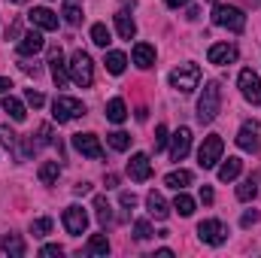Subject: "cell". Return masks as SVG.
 Returning <instances> with one entry per match:
<instances>
[{
  "mask_svg": "<svg viewBox=\"0 0 261 258\" xmlns=\"http://www.w3.org/2000/svg\"><path fill=\"white\" fill-rule=\"evenodd\" d=\"M219 110H222V85H219L216 79H210V82L203 85L200 100H197V119H200L203 125H210V122L219 116Z\"/></svg>",
  "mask_w": 261,
  "mask_h": 258,
  "instance_id": "cell-1",
  "label": "cell"
},
{
  "mask_svg": "<svg viewBox=\"0 0 261 258\" xmlns=\"http://www.w3.org/2000/svg\"><path fill=\"white\" fill-rule=\"evenodd\" d=\"M70 79L79 85V88H91L94 85V61L88 58V52H82V49H76L73 55H70Z\"/></svg>",
  "mask_w": 261,
  "mask_h": 258,
  "instance_id": "cell-2",
  "label": "cell"
},
{
  "mask_svg": "<svg viewBox=\"0 0 261 258\" xmlns=\"http://www.w3.org/2000/svg\"><path fill=\"white\" fill-rule=\"evenodd\" d=\"M213 21H216L219 28H228L231 34H243V31H246V15H243V9L228 6V3H216Z\"/></svg>",
  "mask_w": 261,
  "mask_h": 258,
  "instance_id": "cell-3",
  "label": "cell"
},
{
  "mask_svg": "<svg viewBox=\"0 0 261 258\" xmlns=\"http://www.w3.org/2000/svg\"><path fill=\"white\" fill-rule=\"evenodd\" d=\"M79 116H85V104H82V100L67 97V94H58V97L52 100V119H55L58 125H67V122H73V119H79Z\"/></svg>",
  "mask_w": 261,
  "mask_h": 258,
  "instance_id": "cell-4",
  "label": "cell"
},
{
  "mask_svg": "<svg viewBox=\"0 0 261 258\" xmlns=\"http://www.w3.org/2000/svg\"><path fill=\"white\" fill-rule=\"evenodd\" d=\"M222 152H225L222 137H219V134H210V137H203V143H200V149H197V164H200L203 170H213V167L222 161Z\"/></svg>",
  "mask_w": 261,
  "mask_h": 258,
  "instance_id": "cell-5",
  "label": "cell"
},
{
  "mask_svg": "<svg viewBox=\"0 0 261 258\" xmlns=\"http://www.w3.org/2000/svg\"><path fill=\"white\" fill-rule=\"evenodd\" d=\"M170 85L182 94H192L197 85H200V67L197 64H179L170 73Z\"/></svg>",
  "mask_w": 261,
  "mask_h": 258,
  "instance_id": "cell-6",
  "label": "cell"
},
{
  "mask_svg": "<svg viewBox=\"0 0 261 258\" xmlns=\"http://www.w3.org/2000/svg\"><path fill=\"white\" fill-rule=\"evenodd\" d=\"M197 237H200L206 246H222V243L228 240V231H225V225H222L219 219H203V222L197 225Z\"/></svg>",
  "mask_w": 261,
  "mask_h": 258,
  "instance_id": "cell-7",
  "label": "cell"
},
{
  "mask_svg": "<svg viewBox=\"0 0 261 258\" xmlns=\"http://www.w3.org/2000/svg\"><path fill=\"white\" fill-rule=\"evenodd\" d=\"M61 219H64V228H67V234H70V237H82V234H85V228H88V213H85L79 203H70Z\"/></svg>",
  "mask_w": 261,
  "mask_h": 258,
  "instance_id": "cell-8",
  "label": "cell"
},
{
  "mask_svg": "<svg viewBox=\"0 0 261 258\" xmlns=\"http://www.w3.org/2000/svg\"><path fill=\"white\" fill-rule=\"evenodd\" d=\"M237 85H240V94H243L252 107L261 104V79H258V73H252V70H240Z\"/></svg>",
  "mask_w": 261,
  "mask_h": 258,
  "instance_id": "cell-9",
  "label": "cell"
},
{
  "mask_svg": "<svg viewBox=\"0 0 261 258\" xmlns=\"http://www.w3.org/2000/svg\"><path fill=\"white\" fill-rule=\"evenodd\" d=\"M73 149L79 152V155H85V158H103V146H100V140L94 137V134H73Z\"/></svg>",
  "mask_w": 261,
  "mask_h": 258,
  "instance_id": "cell-10",
  "label": "cell"
},
{
  "mask_svg": "<svg viewBox=\"0 0 261 258\" xmlns=\"http://www.w3.org/2000/svg\"><path fill=\"white\" fill-rule=\"evenodd\" d=\"M237 146L243 149V152H258L261 149V140H258V122H243L240 131H237Z\"/></svg>",
  "mask_w": 261,
  "mask_h": 258,
  "instance_id": "cell-11",
  "label": "cell"
},
{
  "mask_svg": "<svg viewBox=\"0 0 261 258\" xmlns=\"http://www.w3.org/2000/svg\"><path fill=\"white\" fill-rule=\"evenodd\" d=\"M237 55H240V49L234 46V43H213L210 46V52H206V58H210V64H234L237 61Z\"/></svg>",
  "mask_w": 261,
  "mask_h": 258,
  "instance_id": "cell-12",
  "label": "cell"
},
{
  "mask_svg": "<svg viewBox=\"0 0 261 258\" xmlns=\"http://www.w3.org/2000/svg\"><path fill=\"white\" fill-rule=\"evenodd\" d=\"M49 67H52V79H55V85H58V88H67V82H70V70H67V64H64L61 46H52V49H49Z\"/></svg>",
  "mask_w": 261,
  "mask_h": 258,
  "instance_id": "cell-13",
  "label": "cell"
},
{
  "mask_svg": "<svg viewBox=\"0 0 261 258\" xmlns=\"http://www.w3.org/2000/svg\"><path fill=\"white\" fill-rule=\"evenodd\" d=\"M128 176L134 183H146L149 176H152V161H149V155L146 152H137V155H130L128 161Z\"/></svg>",
  "mask_w": 261,
  "mask_h": 258,
  "instance_id": "cell-14",
  "label": "cell"
},
{
  "mask_svg": "<svg viewBox=\"0 0 261 258\" xmlns=\"http://www.w3.org/2000/svg\"><path fill=\"white\" fill-rule=\"evenodd\" d=\"M28 21H31L34 28H40V31H55V28H58V15H55L49 6H34V9L28 12Z\"/></svg>",
  "mask_w": 261,
  "mask_h": 258,
  "instance_id": "cell-15",
  "label": "cell"
},
{
  "mask_svg": "<svg viewBox=\"0 0 261 258\" xmlns=\"http://www.w3.org/2000/svg\"><path fill=\"white\" fill-rule=\"evenodd\" d=\"M43 46H46V40H43L40 28H37V31H28V34H21V40H18V55H21V58H31V55H37V52H43Z\"/></svg>",
  "mask_w": 261,
  "mask_h": 258,
  "instance_id": "cell-16",
  "label": "cell"
},
{
  "mask_svg": "<svg viewBox=\"0 0 261 258\" xmlns=\"http://www.w3.org/2000/svg\"><path fill=\"white\" fill-rule=\"evenodd\" d=\"M189 149H192V131L179 128L173 134V143H170V158H173V161H182V158L189 155Z\"/></svg>",
  "mask_w": 261,
  "mask_h": 258,
  "instance_id": "cell-17",
  "label": "cell"
},
{
  "mask_svg": "<svg viewBox=\"0 0 261 258\" xmlns=\"http://www.w3.org/2000/svg\"><path fill=\"white\" fill-rule=\"evenodd\" d=\"M146 210H149V216H152V219H167V216H170L167 200H164L158 192H149V194H146Z\"/></svg>",
  "mask_w": 261,
  "mask_h": 258,
  "instance_id": "cell-18",
  "label": "cell"
},
{
  "mask_svg": "<svg viewBox=\"0 0 261 258\" xmlns=\"http://www.w3.org/2000/svg\"><path fill=\"white\" fill-rule=\"evenodd\" d=\"M134 64L140 67V70H149V67L155 64V49L149 43H137L134 46Z\"/></svg>",
  "mask_w": 261,
  "mask_h": 258,
  "instance_id": "cell-19",
  "label": "cell"
},
{
  "mask_svg": "<svg viewBox=\"0 0 261 258\" xmlns=\"http://www.w3.org/2000/svg\"><path fill=\"white\" fill-rule=\"evenodd\" d=\"M192 179H195V173H192V170H173V173H167V176H164V186H167V189H173V192H182L186 186H192Z\"/></svg>",
  "mask_w": 261,
  "mask_h": 258,
  "instance_id": "cell-20",
  "label": "cell"
},
{
  "mask_svg": "<svg viewBox=\"0 0 261 258\" xmlns=\"http://www.w3.org/2000/svg\"><path fill=\"white\" fill-rule=\"evenodd\" d=\"M0 249L6 252V255H15V258H21L28 249H24V240L18 237V234H3L0 237Z\"/></svg>",
  "mask_w": 261,
  "mask_h": 258,
  "instance_id": "cell-21",
  "label": "cell"
},
{
  "mask_svg": "<svg viewBox=\"0 0 261 258\" xmlns=\"http://www.w3.org/2000/svg\"><path fill=\"white\" fill-rule=\"evenodd\" d=\"M107 119H110L113 125H122V122L128 119V107H125L122 97H113V100L107 104Z\"/></svg>",
  "mask_w": 261,
  "mask_h": 258,
  "instance_id": "cell-22",
  "label": "cell"
},
{
  "mask_svg": "<svg viewBox=\"0 0 261 258\" xmlns=\"http://www.w3.org/2000/svg\"><path fill=\"white\" fill-rule=\"evenodd\" d=\"M240 170H243V161L231 155V158H228V161L219 167V179H222V183H234V179L240 176Z\"/></svg>",
  "mask_w": 261,
  "mask_h": 258,
  "instance_id": "cell-23",
  "label": "cell"
},
{
  "mask_svg": "<svg viewBox=\"0 0 261 258\" xmlns=\"http://www.w3.org/2000/svg\"><path fill=\"white\" fill-rule=\"evenodd\" d=\"M85 255H100V258L110 255V240H107V234H91V240H88V246H85Z\"/></svg>",
  "mask_w": 261,
  "mask_h": 258,
  "instance_id": "cell-24",
  "label": "cell"
},
{
  "mask_svg": "<svg viewBox=\"0 0 261 258\" xmlns=\"http://www.w3.org/2000/svg\"><path fill=\"white\" fill-rule=\"evenodd\" d=\"M116 31H119L122 40H134L137 37V24H134V18L128 12H116Z\"/></svg>",
  "mask_w": 261,
  "mask_h": 258,
  "instance_id": "cell-25",
  "label": "cell"
},
{
  "mask_svg": "<svg viewBox=\"0 0 261 258\" xmlns=\"http://www.w3.org/2000/svg\"><path fill=\"white\" fill-rule=\"evenodd\" d=\"M3 113H9L12 122H24V116H28V113H24V104H21L18 97H12V94L3 97Z\"/></svg>",
  "mask_w": 261,
  "mask_h": 258,
  "instance_id": "cell-26",
  "label": "cell"
},
{
  "mask_svg": "<svg viewBox=\"0 0 261 258\" xmlns=\"http://www.w3.org/2000/svg\"><path fill=\"white\" fill-rule=\"evenodd\" d=\"M103 64H107V70H110L113 76H119V73H125V67H128V58H125V52H107Z\"/></svg>",
  "mask_w": 261,
  "mask_h": 258,
  "instance_id": "cell-27",
  "label": "cell"
},
{
  "mask_svg": "<svg viewBox=\"0 0 261 258\" xmlns=\"http://www.w3.org/2000/svg\"><path fill=\"white\" fill-rule=\"evenodd\" d=\"M91 43H94V46H100V49H107V46L113 43L110 28H107V24H100V21H97V24H91Z\"/></svg>",
  "mask_w": 261,
  "mask_h": 258,
  "instance_id": "cell-28",
  "label": "cell"
},
{
  "mask_svg": "<svg viewBox=\"0 0 261 258\" xmlns=\"http://www.w3.org/2000/svg\"><path fill=\"white\" fill-rule=\"evenodd\" d=\"M61 15H64L67 24H73V28H76V24H82V9H79L73 0H64V3H61Z\"/></svg>",
  "mask_w": 261,
  "mask_h": 258,
  "instance_id": "cell-29",
  "label": "cell"
},
{
  "mask_svg": "<svg viewBox=\"0 0 261 258\" xmlns=\"http://www.w3.org/2000/svg\"><path fill=\"white\" fill-rule=\"evenodd\" d=\"M94 210H97V222H100V225H110V222H113V207L107 203L103 194L94 197Z\"/></svg>",
  "mask_w": 261,
  "mask_h": 258,
  "instance_id": "cell-30",
  "label": "cell"
},
{
  "mask_svg": "<svg viewBox=\"0 0 261 258\" xmlns=\"http://www.w3.org/2000/svg\"><path fill=\"white\" fill-rule=\"evenodd\" d=\"M58 173H61L58 161H46V164L40 167V183H43V186H52V183L58 179Z\"/></svg>",
  "mask_w": 261,
  "mask_h": 258,
  "instance_id": "cell-31",
  "label": "cell"
},
{
  "mask_svg": "<svg viewBox=\"0 0 261 258\" xmlns=\"http://www.w3.org/2000/svg\"><path fill=\"white\" fill-rule=\"evenodd\" d=\"M173 210H176L179 216H192V213H195V197H189L186 192H179L176 200H173Z\"/></svg>",
  "mask_w": 261,
  "mask_h": 258,
  "instance_id": "cell-32",
  "label": "cell"
},
{
  "mask_svg": "<svg viewBox=\"0 0 261 258\" xmlns=\"http://www.w3.org/2000/svg\"><path fill=\"white\" fill-rule=\"evenodd\" d=\"M107 140H110V146L116 152H125L130 146V134H125V131H113V134H107Z\"/></svg>",
  "mask_w": 261,
  "mask_h": 258,
  "instance_id": "cell-33",
  "label": "cell"
},
{
  "mask_svg": "<svg viewBox=\"0 0 261 258\" xmlns=\"http://www.w3.org/2000/svg\"><path fill=\"white\" fill-rule=\"evenodd\" d=\"M255 194H258L255 179H246V183H240V186H237V200H243V203H246V200H252Z\"/></svg>",
  "mask_w": 261,
  "mask_h": 258,
  "instance_id": "cell-34",
  "label": "cell"
},
{
  "mask_svg": "<svg viewBox=\"0 0 261 258\" xmlns=\"http://www.w3.org/2000/svg\"><path fill=\"white\" fill-rule=\"evenodd\" d=\"M49 231H52V219H49V216H43V219H34V222H31V234H34V237H46Z\"/></svg>",
  "mask_w": 261,
  "mask_h": 258,
  "instance_id": "cell-35",
  "label": "cell"
},
{
  "mask_svg": "<svg viewBox=\"0 0 261 258\" xmlns=\"http://www.w3.org/2000/svg\"><path fill=\"white\" fill-rule=\"evenodd\" d=\"M31 140H34V137H31ZM34 146H52V125H40Z\"/></svg>",
  "mask_w": 261,
  "mask_h": 258,
  "instance_id": "cell-36",
  "label": "cell"
},
{
  "mask_svg": "<svg viewBox=\"0 0 261 258\" xmlns=\"http://www.w3.org/2000/svg\"><path fill=\"white\" fill-rule=\"evenodd\" d=\"M134 237H137V240H149V237H152V228H149L146 219H137V222H134Z\"/></svg>",
  "mask_w": 261,
  "mask_h": 258,
  "instance_id": "cell-37",
  "label": "cell"
},
{
  "mask_svg": "<svg viewBox=\"0 0 261 258\" xmlns=\"http://www.w3.org/2000/svg\"><path fill=\"white\" fill-rule=\"evenodd\" d=\"M24 100H28V104H31L34 110H40V107L46 104V97H43L40 91H34V88H28V91H24Z\"/></svg>",
  "mask_w": 261,
  "mask_h": 258,
  "instance_id": "cell-38",
  "label": "cell"
},
{
  "mask_svg": "<svg viewBox=\"0 0 261 258\" xmlns=\"http://www.w3.org/2000/svg\"><path fill=\"white\" fill-rule=\"evenodd\" d=\"M15 140H18V134H12L6 125H0V143H3L6 149H12V146H15Z\"/></svg>",
  "mask_w": 261,
  "mask_h": 258,
  "instance_id": "cell-39",
  "label": "cell"
},
{
  "mask_svg": "<svg viewBox=\"0 0 261 258\" xmlns=\"http://www.w3.org/2000/svg\"><path fill=\"white\" fill-rule=\"evenodd\" d=\"M164 146H167V128L158 125V128H155V152H161Z\"/></svg>",
  "mask_w": 261,
  "mask_h": 258,
  "instance_id": "cell-40",
  "label": "cell"
},
{
  "mask_svg": "<svg viewBox=\"0 0 261 258\" xmlns=\"http://www.w3.org/2000/svg\"><path fill=\"white\" fill-rule=\"evenodd\" d=\"M119 200H122V207H125V210H134V207H137V194H134V192H122V194H119Z\"/></svg>",
  "mask_w": 261,
  "mask_h": 258,
  "instance_id": "cell-41",
  "label": "cell"
},
{
  "mask_svg": "<svg viewBox=\"0 0 261 258\" xmlns=\"http://www.w3.org/2000/svg\"><path fill=\"white\" fill-rule=\"evenodd\" d=\"M61 252H64V249H61L58 243H49V246H43V249H40V255H43V258H49V255H61Z\"/></svg>",
  "mask_w": 261,
  "mask_h": 258,
  "instance_id": "cell-42",
  "label": "cell"
},
{
  "mask_svg": "<svg viewBox=\"0 0 261 258\" xmlns=\"http://www.w3.org/2000/svg\"><path fill=\"white\" fill-rule=\"evenodd\" d=\"M255 222H258V213H255V210H252V213H243V219H240L243 228H249V225H255Z\"/></svg>",
  "mask_w": 261,
  "mask_h": 258,
  "instance_id": "cell-43",
  "label": "cell"
},
{
  "mask_svg": "<svg viewBox=\"0 0 261 258\" xmlns=\"http://www.w3.org/2000/svg\"><path fill=\"white\" fill-rule=\"evenodd\" d=\"M200 200H203V203H213V200H216V194H213L210 186H200Z\"/></svg>",
  "mask_w": 261,
  "mask_h": 258,
  "instance_id": "cell-44",
  "label": "cell"
},
{
  "mask_svg": "<svg viewBox=\"0 0 261 258\" xmlns=\"http://www.w3.org/2000/svg\"><path fill=\"white\" fill-rule=\"evenodd\" d=\"M73 192H76V194H88V192H91V186H88V183H76V186H73Z\"/></svg>",
  "mask_w": 261,
  "mask_h": 258,
  "instance_id": "cell-45",
  "label": "cell"
},
{
  "mask_svg": "<svg viewBox=\"0 0 261 258\" xmlns=\"http://www.w3.org/2000/svg\"><path fill=\"white\" fill-rule=\"evenodd\" d=\"M170 9H179V6H186V3H192V0H164Z\"/></svg>",
  "mask_w": 261,
  "mask_h": 258,
  "instance_id": "cell-46",
  "label": "cell"
},
{
  "mask_svg": "<svg viewBox=\"0 0 261 258\" xmlns=\"http://www.w3.org/2000/svg\"><path fill=\"white\" fill-rule=\"evenodd\" d=\"M116 186H119V176H116V173H110V176H107V189H116Z\"/></svg>",
  "mask_w": 261,
  "mask_h": 258,
  "instance_id": "cell-47",
  "label": "cell"
},
{
  "mask_svg": "<svg viewBox=\"0 0 261 258\" xmlns=\"http://www.w3.org/2000/svg\"><path fill=\"white\" fill-rule=\"evenodd\" d=\"M21 70H24V73H34V76L40 73V67H37V64H21Z\"/></svg>",
  "mask_w": 261,
  "mask_h": 258,
  "instance_id": "cell-48",
  "label": "cell"
},
{
  "mask_svg": "<svg viewBox=\"0 0 261 258\" xmlns=\"http://www.w3.org/2000/svg\"><path fill=\"white\" fill-rule=\"evenodd\" d=\"M9 88H12V82H9V79H3V76H0V94H3V91H9Z\"/></svg>",
  "mask_w": 261,
  "mask_h": 258,
  "instance_id": "cell-49",
  "label": "cell"
},
{
  "mask_svg": "<svg viewBox=\"0 0 261 258\" xmlns=\"http://www.w3.org/2000/svg\"><path fill=\"white\" fill-rule=\"evenodd\" d=\"M197 15H200V9H197V6H192V9H189V15H186V18H189V21H195Z\"/></svg>",
  "mask_w": 261,
  "mask_h": 258,
  "instance_id": "cell-50",
  "label": "cell"
},
{
  "mask_svg": "<svg viewBox=\"0 0 261 258\" xmlns=\"http://www.w3.org/2000/svg\"><path fill=\"white\" fill-rule=\"evenodd\" d=\"M9 3H28V0H9Z\"/></svg>",
  "mask_w": 261,
  "mask_h": 258,
  "instance_id": "cell-51",
  "label": "cell"
}]
</instances>
